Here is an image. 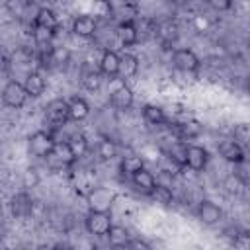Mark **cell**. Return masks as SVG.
<instances>
[{
  "label": "cell",
  "mask_w": 250,
  "mask_h": 250,
  "mask_svg": "<svg viewBox=\"0 0 250 250\" xmlns=\"http://www.w3.org/2000/svg\"><path fill=\"white\" fill-rule=\"evenodd\" d=\"M55 145H57V141H55L47 131H35V133L27 139L29 152H31L33 156H39V158L51 156V152H53Z\"/></svg>",
  "instance_id": "cell-1"
},
{
  "label": "cell",
  "mask_w": 250,
  "mask_h": 250,
  "mask_svg": "<svg viewBox=\"0 0 250 250\" xmlns=\"http://www.w3.org/2000/svg\"><path fill=\"white\" fill-rule=\"evenodd\" d=\"M68 119H70V115H68V102L66 100L57 98V100H51L47 104V107H45V121L51 127H61Z\"/></svg>",
  "instance_id": "cell-2"
},
{
  "label": "cell",
  "mask_w": 250,
  "mask_h": 250,
  "mask_svg": "<svg viewBox=\"0 0 250 250\" xmlns=\"http://www.w3.org/2000/svg\"><path fill=\"white\" fill-rule=\"evenodd\" d=\"M84 225H86V230L90 234L107 236V232L111 229V217L105 211H90L84 219Z\"/></svg>",
  "instance_id": "cell-3"
},
{
  "label": "cell",
  "mask_w": 250,
  "mask_h": 250,
  "mask_svg": "<svg viewBox=\"0 0 250 250\" xmlns=\"http://www.w3.org/2000/svg\"><path fill=\"white\" fill-rule=\"evenodd\" d=\"M88 205H90V211H109L111 205H113V199L115 195L107 189V188H102V186H96V188H90L88 191Z\"/></svg>",
  "instance_id": "cell-4"
},
{
  "label": "cell",
  "mask_w": 250,
  "mask_h": 250,
  "mask_svg": "<svg viewBox=\"0 0 250 250\" xmlns=\"http://www.w3.org/2000/svg\"><path fill=\"white\" fill-rule=\"evenodd\" d=\"M2 100L6 105L14 107V109H20L23 107L25 100H27V92H25V86L18 80H10L6 86H4V92H2Z\"/></svg>",
  "instance_id": "cell-5"
},
{
  "label": "cell",
  "mask_w": 250,
  "mask_h": 250,
  "mask_svg": "<svg viewBox=\"0 0 250 250\" xmlns=\"http://www.w3.org/2000/svg\"><path fill=\"white\" fill-rule=\"evenodd\" d=\"M172 62L184 72H195L199 68V59L191 49H176L172 55Z\"/></svg>",
  "instance_id": "cell-6"
},
{
  "label": "cell",
  "mask_w": 250,
  "mask_h": 250,
  "mask_svg": "<svg viewBox=\"0 0 250 250\" xmlns=\"http://www.w3.org/2000/svg\"><path fill=\"white\" fill-rule=\"evenodd\" d=\"M133 90L125 84H119L117 88L111 90L109 94V104L115 107V109H129L133 105Z\"/></svg>",
  "instance_id": "cell-7"
},
{
  "label": "cell",
  "mask_w": 250,
  "mask_h": 250,
  "mask_svg": "<svg viewBox=\"0 0 250 250\" xmlns=\"http://www.w3.org/2000/svg\"><path fill=\"white\" fill-rule=\"evenodd\" d=\"M197 217H199V221L205 223V225H215V223L221 221L223 211H221V207L215 205L213 201L203 199V201L199 203V207H197Z\"/></svg>",
  "instance_id": "cell-8"
},
{
  "label": "cell",
  "mask_w": 250,
  "mask_h": 250,
  "mask_svg": "<svg viewBox=\"0 0 250 250\" xmlns=\"http://www.w3.org/2000/svg\"><path fill=\"white\" fill-rule=\"evenodd\" d=\"M207 160H209V154L203 146H199V145H189L188 146V168L189 170L201 172L207 166Z\"/></svg>",
  "instance_id": "cell-9"
},
{
  "label": "cell",
  "mask_w": 250,
  "mask_h": 250,
  "mask_svg": "<svg viewBox=\"0 0 250 250\" xmlns=\"http://www.w3.org/2000/svg\"><path fill=\"white\" fill-rule=\"evenodd\" d=\"M119 64H121V57L115 51H104L102 59H100V70L102 74H105L107 78H113L119 74Z\"/></svg>",
  "instance_id": "cell-10"
},
{
  "label": "cell",
  "mask_w": 250,
  "mask_h": 250,
  "mask_svg": "<svg viewBox=\"0 0 250 250\" xmlns=\"http://www.w3.org/2000/svg\"><path fill=\"white\" fill-rule=\"evenodd\" d=\"M219 154L232 164H240L244 162V150L236 141H223L219 143Z\"/></svg>",
  "instance_id": "cell-11"
},
{
  "label": "cell",
  "mask_w": 250,
  "mask_h": 250,
  "mask_svg": "<svg viewBox=\"0 0 250 250\" xmlns=\"http://www.w3.org/2000/svg\"><path fill=\"white\" fill-rule=\"evenodd\" d=\"M131 182H133V186H135L137 191H141V193H145V195H148V197H150L152 189H154L156 184H158V182L154 180V176H152L150 172H146L145 168L139 170V172H135V174L131 176Z\"/></svg>",
  "instance_id": "cell-12"
},
{
  "label": "cell",
  "mask_w": 250,
  "mask_h": 250,
  "mask_svg": "<svg viewBox=\"0 0 250 250\" xmlns=\"http://www.w3.org/2000/svg\"><path fill=\"white\" fill-rule=\"evenodd\" d=\"M96 20L92 16H76L74 21H72V33L78 35V37H92L96 33Z\"/></svg>",
  "instance_id": "cell-13"
},
{
  "label": "cell",
  "mask_w": 250,
  "mask_h": 250,
  "mask_svg": "<svg viewBox=\"0 0 250 250\" xmlns=\"http://www.w3.org/2000/svg\"><path fill=\"white\" fill-rule=\"evenodd\" d=\"M117 37H119V41H121L125 47L135 45V43L139 41V29H137L135 21H133V20H123V21L117 25Z\"/></svg>",
  "instance_id": "cell-14"
},
{
  "label": "cell",
  "mask_w": 250,
  "mask_h": 250,
  "mask_svg": "<svg viewBox=\"0 0 250 250\" xmlns=\"http://www.w3.org/2000/svg\"><path fill=\"white\" fill-rule=\"evenodd\" d=\"M156 37L164 43V45H170L172 41H176L178 39V23L176 21H172V20H166V21H160L158 25H156Z\"/></svg>",
  "instance_id": "cell-15"
},
{
  "label": "cell",
  "mask_w": 250,
  "mask_h": 250,
  "mask_svg": "<svg viewBox=\"0 0 250 250\" xmlns=\"http://www.w3.org/2000/svg\"><path fill=\"white\" fill-rule=\"evenodd\" d=\"M51 158H55L59 164H62V166H70L74 160H76V154H74V150H72V146H70V143H57L55 145V148H53V152H51Z\"/></svg>",
  "instance_id": "cell-16"
},
{
  "label": "cell",
  "mask_w": 250,
  "mask_h": 250,
  "mask_svg": "<svg viewBox=\"0 0 250 250\" xmlns=\"http://www.w3.org/2000/svg\"><path fill=\"white\" fill-rule=\"evenodd\" d=\"M100 72H102V70H96L94 66H84L82 72H80V82H82V86H84L86 90H90V92L100 90V86H102V74H100Z\"/></svg>",
  "instance_id": "cell-17"
},
{
  "label": "cell",
  "mask_w": 250,
  "mask_h": 250,
  "mask_svg": "<svg viewBox=\"0 0 250 250\" xmlns=\"http://www.w3.org/2000/svg\"><path fill=\"white\" fill-rule=\"evenodd\" d=\"M88 113H90V105L84 98L74 96V98L68 100V115H70L72 121H82V119L88 117Z\"/></svg>",
  "instance_id": "cell-18"
},
{
  "label": "cell",
  "mask_w": 250,
  "mask_h": 250,
  "mask_svg": "<svg viewBox=\"0 0 250 250\" xmlns=\"http://www.w3.org/2000/svg\"><path fill=\"white\" fill-rule=\"evenodd\" d=\"M23 86H25V92H27L29 98H39L45 92V80H43V76L39 72H29L25 76Z\"/></svg>",
  "instance_id": "cell-19"
},
{
  "label": "cell",
  "mask_w": 250,
  "mask_h": 250,
  "mask_svg": "<svg viewBox=\"0 0 250 250\" xmlns=\"http://www.w3.org/2000/svg\"><path fill=\"white\" fill-rule=\"evenodd\" d=\"M143 117L150 125H164V123H168V117H166L164 109L158 107V105H154V104H146L143 107Z\"/></svg>",
  "instance_id": "cell-20"
},
{
  "label": "cell",
  "mask_w": 250,
  "mask_h": 250,
  "mask_svg": "<svg viewBox=\"0 0 250 250\" xmlns=\"http://www.w3.org/2000/svg\"><path fill=\"white\" fill-rule=\"evenodd\" d=\"M31 211H33V203H31V199L25 193L14 195V199H12V213L16 217H27V215H31Z\"/></svg>",
  "instance_id": "cell-21"
},
{
  "label": "cell",
  "mask_w": 250,
  "mask_h": 250,
  "mask_svg": "<svg viewBox=\"0 0 250 250\" xmlns=\"http://www.w3.org/2000/svg\"><path fill=\"white\" fill-rule=\"evenodd\" d=\"M33 23H35V25L49 27V29H55V31L59 29V20H57V16H55V12H53L51 8H41V10H37Z\"/></svg>",
  "instance_id": "cell-22"
},
{
  "label": "cell",
  "mask_w": 250,
  "mask_h": 250,
  "mask_svg": "<svg viewBox=\"0 0 250 250\" xmlns=\"http://www.w3.org/2000/svg\"><path fill=\"white\" fill-rule=\"evenodd\" d=\"M137 70H139V59H137L135 55H131V53L121 55L119 74H121L123 78H131V76H135V74H137Z\"/></svg>",
  "instance_id": "cell-23"
},
{
  "label": "cell",
  "mask_w": 250,
  "mask_h": 250,
  "mask_svg": "<svg viewBox=\"0 0 250 250\" xmlns=\"http://www.w3.org/2000/svg\"><path fill=\"white\" fill-rule=\"evenodd\" d=\"M168 156L172 162H176L178 166H188V146L182 143H176L168 148Z\"/></svg>",
  "instance_id": "cell-24"
},
{
  "label": "cell",
  "mask_w": 250,
  "mask_h": 250,
  "mask_svg": "<svg viewBox=\"0 0 250 250\" xmlns=\"http://www.w3.org/2000/svg\"><path fill=\"white\" fill-rule=\"evenodd\" d=\"M150 197H152L156 203H162V205H172V201H174L172 189H170L168 186H164V184H156V188L152 189Z\"/></svg>",
  "instance_id": "cell-25"
},
{
  "label": "cell",
  "mask_w": 250,
  "mask_h": 250,
  "mask_svg": "<svg viewBox=\"0 0 250 250\" xmlns=\"http://www.w3.org/2000/svg\"><path fill=\"white\" fill-rule=\"evenodd\" d=\"M107 236H109V242H111L113 246H125V248H127V242H129V232H127V229H123V227H119V225H111Z\"/></svg>",
  "instance_id": "cell-26"
},
{
  "label": "cell",
  "mask_w": 250,
  "mask_h": 250,
  "mask_svg": "<svg viewBox=\"0 0 250 250\" xmlns=\"http://www.w3.org/2000/svg\"><path fill=\"white\" fill-rule=\"evenodd\" d=\"M143 168H145V162H143L141 156H125L121 160V172L125 176H133L135 172H139Z\"/></svg>",
  "instance_id": "cell-27"
},
{
  "label": "cell",
  "mask_w": 250,
  "mask_h": 250,
  "mask_svg": "<svg viewBox=\"0 0 250 250\" xmlns=\"http://www.w3.org/2000/svg\"><path fill=\"white\" fill-rule=\"evenodd\" d=\"M98 154H100L104 160H111V158L117 156V145H115L111 139L104 137V139L98 143Z\"/></svg>",
  "instance_id": "cell-28"
},
{
  "label": "cell",
  "mask_w": 250,
  "mask_h": 250,
  "mask_svg": "<svg viewBox=\"0 0 250 250\" xmlns=\"http://www.w3.org/2000/svg\"><path fill=\"white\" fill-rule=\"evenodd\" d=\"M53 35H55V29H49V27H43V25H35L33 27V39L39 45H49L51 39H53Z\"/></svg>",
  "instance_id": "cell-29"
},
{
  "label": "cell",
  "mask_w": 250,
  "mask_h": 250,
  "mask_svg": "<svg viewBox=\"0 0 250 250\" xmlns=\"http://www.w3.org/2000/svg\"><path fill=\"white\" fill-rule=\"evenodd\" d=\"M111 14H113V8H111L109 0H94V16L107 20V18H111Z\"/></svg>",
  "instance_id": "cell-30"
},
{
  "label": "cell",
  "mask_w": 250,
  "mask_h": 250,
  "mask_svg": "<svg viewBox=\"0 0 250 250\" xmlns=\"http://www.w3.org/2000/svg\"><path fill=\"white\" fill-rule=\"evenodd\" d=\"M70 146H72V150H74L76 158H80V156H84V154H86V150H88V141H86L82 135H76V137L70 141Z\"/></svg>",
  "instance_id": "cell-31"
},
{
  "label": "cell",
  "mask_w": 250,
  "mask_h": 250,
  "mask_svg": "<svg viewBox=\"0 0 250 250\" xmlns=\"http://www.w3.org/2000/svg\"><path fill=\"white\" fill-rule=\"evenodd\" d=\"M178 129H180V135L182 137H195L199 133V125L197 123H184Z\"/></svg>",
  "instance_id": "cell-32"
},
{
  "label": "cell",
  "mask_w": 250,
  "mask_h": 250,
  "mask_svg": "<svg viewBox=\"0 0 250 250\" xmlns=\"http://www.w3.org/2000/svg\"><path fill=\"white\" fill-rule=\"evenodd\" d=\"M213 10H217V12H227V10H230L232 8V0H205Z\"/></svg>",
  "instance_id": "cell-33"
},
{
  "label": "cell",
  "mask_w": 250,
  "mask_h": 250,
  "mask_svg": "<svg viewBox=\"0 0 250 250\" xmlns=\"http://www.w3.org/2000/svg\"><path fill=\"white\" fill-rule=\"evenodd\" d=\"M37 182H39L37 170H35V168H27L25 174H23V184H25V188H33Z\"/></svg>",
  "instance_id": "cell-34"
},
{
  "label": "cell",
  "mask_w": 250,
  "mask_h": 250,
  "mask_svg": "<svg viewBox=\"0 0 250 250\" xmlns=\"http://www.w3.org/2000/svg\"><path fill=\"white\" fill-rule=\"evenodd\" d=\"M225 184H227V188H229V191H230V193H240V189H242V184H240L238 176H234V174H232V176H229Z\"/></svg>",
  "instance_id": "cell-35"
},
{
  "label": "cell",
  "mask_w": 250,
  "mask_h": 250,
  "mask_svg": "<svg viewBox=\"0 0 250 250\" xmlns=\"http://www.w3.org/2000/svg\"><path fill=\"white\" fill-rule=\"evenodd\" d=\"M232 242H234V246H238V248H250V232H240V234H236Z\"/></svg>",
  "instance_id": "cell-36"
},
{
  "label": "cell",
  "mask_w": 250,
  "mask_h": 250,
  "mask_svg": "<svg viewBox=\"0 0 250 250\" xmlns=\"http://www.w3.org/2000/svg\"><path fill=\"white\" fill-rule=\"evenodd\" d=\"M127 248H143V250H148L150 244L145 242V240H129V242H127Z\"/></svg>",
  "instance_id": "cell-37"
},
{
  "label": "cell",
  "mask_w": 250,
  "mask_h": 250,
  "mask_svg": "<svg viewBox=\"0 0 250 250\" xmlns=\"http://www.w3.org/2000/svg\"><path fill=\"white\" fill-rule=\"evenodd\" d=\"M168 2H170L172 6H186L189 0H168Z\"/></svg>",
  "instance_id": "cell-38"
},
{
  "label": "cell",
  "mask_w": 250,
  "mask_h": 250,
  "mask_svg": "<svg viewBox=\"0 0 250 250\" xmlns=\"http://www.w3.org/2000/svg\"><path fill=\"white\" fill-rule=\"evenodd\" d=\"M246 92H248V94H250V78H248V80H246Z\"/></svg>",
  "instance_id": "cell-39"
},
{
  "label": "cell",
  "mask_w": 250,
  "mask_h": 250,
  "mask_svg": "<svg viewBox=\"0 0 250 250\" xmlns=\"http://www.w3.org/2000/svg\"><path fill=\"white\" fill-rule=\"evenodd\" d=\"M248 47H250V39H248Z\"/></svg>",
  "instance_id": "cell-40"
}]
</instances>
